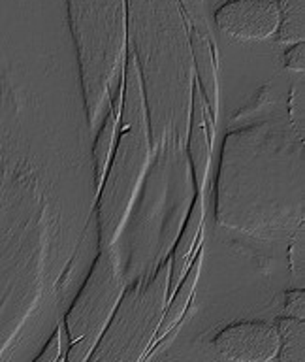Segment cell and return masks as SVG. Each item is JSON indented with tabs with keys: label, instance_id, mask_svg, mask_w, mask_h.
Wrapping results in <instances>:
<instances>
[{
	"label": "cell",
	"instance_id": "cell-13",
	"mask_svg": "<svg viewBox=\"0 0 305 362\" xmlns=\"http://www.w3.org/2000/svg\"><path fill=\"white\" fill-rule=\"evenodd\" d=\"M285 66L290 70H298V72L304 70V44L294 45L292 49L288 51L285 55Z\"/></svg>",
	"mask_w": 305,
	"mask_h": 362
},
{
	"label": "cell",
	"instance_id": "cell-7",
	"mask_svg": "<svg viewBox=\"0 0 305 362\" xmlns=\"http://www.w3.org/2000/svg\"><path fill=\"white\" fill-rule=\"evenodd\" d=\"M203 219H205V206H203V192H194L186 217L183 221L177 240L174 247L169 251V279L168 285H175L181 281V277L185 276L186 268L191 266L196 249L203 242Z\"/></svg>",
	"mask_w": 305,
	"mask_h": 362
},
{
	"label": "cell",
	"instance_id": "cell-9",
	"mask_svg": "<svg viewBox=\"0 0 305 362\" xmlns=\"http://www.w3.org/2000/svg\"><path fill=\"white\" fill-rule=\"evenodd\" d=\"M281 336L285 338L282 345V362H301L304 358V322L301 319H285L281 322Z\"/></svg>",
	"mask_w": 305,
	"mask_h": 362
},
{
	"label": "cell",
	"instance_id": "cell-12",
	"mask_svg": "<svg viewBox=\"0 0 305 362\" xmlns=\"http://www.w3.org/2000/svg\"><path fill=\"white\" fill-rule=\"evenodd\" d=\"M287 110L288 119L292 121V124L298 130L305 132L304 130V121H305V106H304V85L299 83L298 90L294 87V90L290 93V100H288V106L285 107Z\"/></svg>",
	"mask_w": 305,
	"mask_h": 362
},
{
	"label": "cell",
	"instance_id": "cell-10",
	"mask_svg": "<svg viewBox=\"0 0 305 362\" xmlns=\"http://www.w3.org/2000/svg\"><path fill=\"white\" fill-rule=\"evenodd\" d=\"M301 0H285L282 8V19L285 23L281 25V40L282 42H296L304 36V17H301Z\"/></svg>",
	"mask_w": 305,
	"mask_h": 362
},
{
	"label": "cell",
	"instance_id": "cell-4",
	"mask_svg": "<svg viewBox=\"0 0 305 362\" xmlns=\"http://www.w3.org/2000/svg\"><path fill=\"white\" fill-rule=\"evenodd\" d=\"M215 347L236 362H268L279 349V332L264 322H239L215 338Z\"/></svg>",
	"mask_w": 305,
	"mask_h": 362
},
{
	"label": "cell",
	"instance_id": "cell-6",
	"mask_svg": "<svg viewBox=\"0 0 305 362\" xmlns=\"http://www.w3.org/2000/svg\"><path fill=\"white\" fill-rule=\"evenodd\" d=\"M217 21L222 30L237 38H265L277 30L279 13L268 0H237L220 8Z\"/></svg>",
	"mask_w": 305,
	"mask_h": 362
},
{
	"label": "cell",
	"instance_id": "cell-8",
	"mask_svg": "<svg viewBox=\"0 0 305 362\" xmlns=\"http://www.w3.org/2000/svg\"><path fill=\"white\" fill-rule=\"evenodd\" d=\"M121 98H123V79H119L117 85L112 89L106 113H104L100 124L96 127L95 134H92L90 157H92V170H95V183L98 189H100L102 177L106 174L107 163H109V158H112L115 140H117L119 115H121Z\"/></svg>",
	"mask_w": 305,
	"mask_h": 362
},
{
	"label": "cell",
	"instance_id": "cell-5",
	"mask_svg": "<svg viewBox=\"0 0 305 362\" xmlns=\"http://www.w3.org/2000/svg\"><path fill=\"white\" fill-rule=\"evenodd\" d=\"M215 144V121L209 115L208 104L203 100L202 93L194 85L192 89V107L191 121H189V132H186L185 155L191 166L192 185L194 192H203L205 180H208L209 164L213 155Z\"/></svg>",
	"mask_w": 305,
	"mask_h": 362
},
{
	"label": "cell",
	"instance_id": "cell-11",
	"mask_svg": "<svg viewBox=\"0 0 305 362\" xmlns=\"http://www.w3.org/2000/svg\"><path fill=\"white\" fill-rule=\"evenodd\" d=\"M288 260H290V270L296 276L304 277V262H305V225L299 226L290 238L288 245Z\"/></svg>",
	"mask_w": 305,
	"mask_h": 362
},
{
	"label": "cell",
	"instance_id": "cell-1",
	"mask_svg": "<svg viewBox=\"0 0 305 362\" xmlns=\"http://www.w3.org/2000/svg\"><path fill=\"white\" fill-rule=\"evenodd\" d=\"M304 134L287 110L226 134L215 187L217 225L258 242L288 240L304 226Z\"/></svg>",
	"mask_w": 305,
	"mask_h": 362
},
{
	"label": "cell",
	"instance_id": "cell-2",
	"mask_svg": "<svg viewBox=\"0 0 305 362\" xmlns=\"http://www.w3.org/2000/svg\"><path fill=\"white\" fill-rule=\"evenodd\" d=\"M151 157L143 87L136 62L130 61L123 78L117 140L96 197L95 223L98 249L109 247L117 242L128 219L130 208L145 180Z\"/></svg>",
	"mask_w": 305,
	"mask_h": 362
},
{
	"label": "cell",
	"instance_id": "cell-3",
	"mask_svg": "<svg viewBox=\"0 0 305 362\" xmlns=\"http://www.w3.org/2000/svg\"><path fill=\"white\" fill-rule=\"evenodd\" d=\"M123 291V272L119 249L115 245L98 249L95 262L90 266L89 277L85 281L73 310L68 315V328L73 339L89 341L92 334L100 330L112 308L117 304Z\"/></svg>",
	"mask_w": 305,
	"mask_h": 362
}]
</instances>
